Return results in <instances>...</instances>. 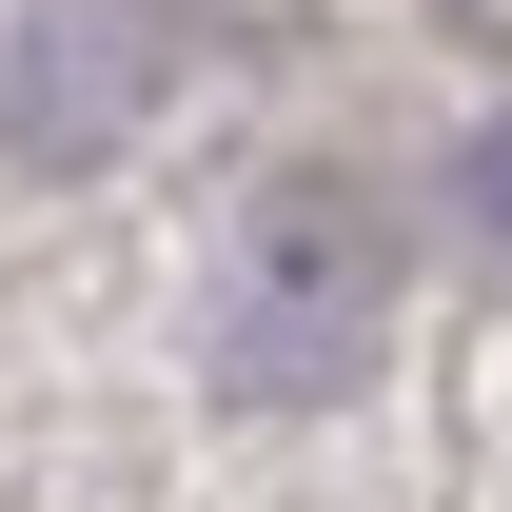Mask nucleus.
<instances>
[{
	"label": "nucleus",
	"mask_w": 512,
	"mask_h": 512,
	"mask_svg": "<svg viewBox=\"0 0 512 512\" xmlns=\"http://www.w3.org/2000/svg\"><path fill=\"white\" fill-rule=\"evenodd\" d=\"M375 316H394V237H375L335 178H296V197H256V237H237V296H217V375L296 414V394H335L355 355H375Z\"/></svg>",
	"instance_id": "nucleus-1"
},
{
	"label": "nucleus",
	"mask_w": 512,
	"mask_h": 512,
	"mask_svg": "<svg viewBox=\"0 0 512 512\" xmlns=\"http://www.w3.org/2000/svg\"><path fill=\"white\" fill-rule=\"evenodd\" d=\"M178 60H197L178 0H20V40H0V158H99Z\"/></svg>",
	"instance_id": "nucleus-2"
},
{
	"label": "nucleus",
	"mask_w": 512,
	"mask_h": 512,
	"mask_svg": "<svg viewBox=\"0 0 512 512\" xmlns=\"http://www.w3.org/2000/svg\"><path fill=\"white\" fill-rule=\"evenodd\" d=\"M473 197H493V217H512V138H493V158H473Z\"/></svg>",
	"instance_id": "nucleus-3"
}]
</instances>
